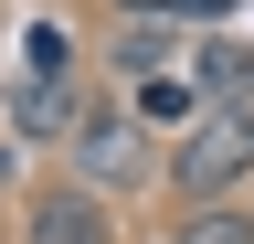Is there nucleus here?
<instances>
[{
  "label": "nucleus",
  "instance_id": "1",
  "mask_svg": "<svg viewBox=\"0 0 254 244\" xmlns=\"http://www.w3.org/2000/svg\"><path fill=\"white\" fill-rule=\"evenodd\" d=\"M244 170H254V117H244V106L190 117V138H180V191H190V202H212V191H233Z\"/></svg>",
  "mask_w": 254,
  "mask_h": 244
},
{
  "label": "nucleus",
  "instance_id": "2",
  "mask_svg": "<svg viewBox=\"0 0 254 244\" xmlns=\"http://www.w3.org/2000/svg\"><path fill=\"white\" fill-rule=\"evenodd\" d=\"M11 117H21V138L64 128V32H32L21 75H11Z\"/></svg>",
  "mask_w": 254,
  "mask_h": 244
},
{
  "label": "nucleus",
  "instance_id": "3",
  "mask_svg": "<svg viewBox=\"0 0 254 244\" xmlns=\"http://www.w3.org/2000/svg\"><path fill=\"white\" fill-rule=\"evenodd\" d=\"M32 244H106V212L85 191H53V202H32Z\"/></svg>",
  "mask_w": 254,
  "mask_h": 244
},
{
  "label": "nucleus",
  "instance_id": "4",
  "mask_svg": "<svg viewBox=\"0 0 254 244\" xmlns=\"http://www.w3.org/2000/svg\"><path fill=\"white\" fill-rule=\"evenodd\" d=\"M190 64H201V85H212L222 106H244V96H254V53H244V43H201Z\"/></svg>",
  "mask_w": 254,
  "mask_h": 244
},
{
  "label": "nucleus",
  "instance_id": "5",
  "mask_svg": "<svg viewBox=\"0 0 254 244\" xmlns=\"http://www.w3.org/2000/svg\"><path fill=\"white\" fill-rule=\"evenodd\" d=\"M74 160H85L95 180H117V170H127V117H106V106H95L85 128H74Z\"/></svg>",
  "mask_w": 254,
  "mask_h": 244
},
{
  "label": "nucleus",
  "instance_id": "6",
  "mask_svg": "<svg viewBox=\"0 0 254 244\" xmlns=\"http://www.w3.org/2000/svg\"><path fill=\"white\" fill-rule=\"evenodd\" d=\"M180 244H254V223H233V212H190Z\"/></svg>",
  "mask_w": 254,
  "mask_h": 244
},
{
  "label": "nucleus",
  "instance_id": "7",
  "mask_svg": "<svg viewBox=\"0 0 254 244\" xmlns=\"http://www.w3.org/2000/svg\"><path fill=\"white\" fill-rule=\"evenodd\" d=\"M138 21H170V11H233V0H127Z\"/></svg>",
  "mask_w": 254,
  "mask_h": 244
}]
</instances>
